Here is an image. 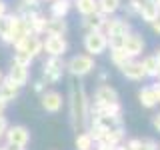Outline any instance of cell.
Masks as SVG:
<instances>
[{"label":"cell","instance_id":"cell-1","mask_svg":"<svg viewBox=\"0 0 160 150\" xmlns=\"http://www.w3.org/2000/svg\"><path fill=\"white\" fill-rule=\"evenodd\" d=\"M90 120V100L86 96L84 86H72L70 88V122L72 128L76 130H86Z\"/></svg>","mask_w":160,"mask_h":150},{"label":"cell","instance_id":"cell-2","mask_svg":"<svg viewBox=\"0 0 160 150\" xmlns=\"http://www.w3.org/2000/svg\"><path fill=\"white\" fill-rule=\"evenodd\" d=\"M128 32H132V26L126 18H116L114 14L108 16L106 26H104V34L108 38V48H122V42Z\"/></svg>","mask_w":160,"mask_h":150},{"label":"cell","instance_id":"cell-3","mask_svg":"<svg viewBox=\"0 0 160 150\" xmlns=\"http://www.w3.org/2000/svg\"><path fill=\"white\" fill-rule=\"evenodd\" d=\"M82 44L86 54H90V56H100L108 50V38L104 34V30H88L84 34Z\"/></svg>","mask_w":160,"mask_h":150},{"label":"cell","instance_id":"cell-4","mask_svg":"<svg viewBox=\"0 0 160 150\" xmlns=\"http://www.w3.org/2000/svg\"><path fill=\"white\" fill-rule=\"evenodd\" d=\"M94 68H96V62H94V56H90V54H76L66 62V70L74 78L88 76Z\"/></svg>","mask_w":160,"mask_h":150},{"label":"cell","instance_id":"cell-5","mask_svg":"<svg viewBox=\"0 0 160 150\" xmlns=\"http://www.w3.org/2000/svg\"><path fill=\"white\" fill-rule=\"evenodd\" d=\"M64 70H66V62L62 56H48V60L42 64V78L46 84H56L62 80Z\"/></svg>","mask_w":160,"mask_h":150},{"label":"cell","instance_id":"cell-6","mask_svg":"<svg viewBox=\"0 0 160 150\" xmlns=\"http://www.w3.org/2000/svg\"><path fill=\"white\" fill-rule=\"evenodd\" d=\"M40 104L42 108L50 114H58L60 110L64 108V96L58 92V90H44L40 94Z\"/></svg>","mask_w":160,"mask_h":150},{"label":"cell","instance_id":"cell-7","mask_svg":"<svg viewBox=\"0 0 160 150\" xmlns=\"http://www.w3.org/2000/svg\"><path fill=\"white\" fill-rule=\"evenodd\" d=\"M68 50V42L64 36H48L42 40V52H46L48 56H64Z\"/></svg>","mask_w":160,"mask_h":150},{"label":"cell","instance_id":"cell-8","mask_svg":"<svg viewBox=\"0 0 160 150\" xmlns=\"http://www.w3.org/2000/svg\"><path fill=\"white\" fill-rule=\"evenodd\" d=\"M4 138H6L8 144H16V146H28L30 142V130L26 126H22V124H16V126H8L6 134H4Z\"/></svg>","mask_w":160,"mask_h":150},{"label":"cell","instance_id":"cell-9","mask_svg":"<svg viewBox=\"0 0 160 150\" xmlns=\"http://www.w3.org/2000/svg\"><path fill=\"white\" fill-rule=\"evenodd\" d=\"M122 48H124V52H126L130 58H136V56H140V54L144 52L146 42H144V38L140 36V34L128 32L126 38H124V42H122Z\"/></svg>","mask_w":160,"mask_h":150},{"label":"cell","instance_id":"cell-10","mask_svg":"<svg viewBox=\"0 0 160 150\" xmlns=\"http://www.w3.org/2000/svg\"><path fill=\"white\" fill-rule=\"evenodd\" d=\"M118 98V90L114 86H110V84H100L96 88V92H94V98L90 100L92 104H96V106H104V104H110V102H116Z\"/></svg>","mask_w":160,"mask_h":150},{"label":"cell","instance_id":"cell-11","mask_svg":"<svg viewBox=\"0 0 160 150\" xmlns=\"http://www.w3.org/2000/svg\"><path fill=\"white\" fill-rule=\"evenodd\" d=\"M120 72H122L124 78L128 80H134V82H140L142 78H146V72H144V66L142 62L136 58H130L124 66H120Z\"/></svg>","mask_w":160,"mask_h":150},{"label":"cell","instance_id":"cell-12","mask_svg":"<svg viewBox=\"0 0 160 150\" xmlns=\"http://www.w3.org/2000/svg\"><path fill=\"white\" fill-rule=\"evenodd\" d=\"M14 48H20V50H26L28 54H32L34 58L42 52V38L36 36V34H28L20 40L18 44H14Z\"/></svg>","mask_w":160,"mask_h":150},{"label":"cell","instance_id":"cell-13","mask_svg":"<svg viewBox=\"0 0 160 150\" xmlns=\"http://www.w3.org/2000/svg\"><path fill=\"white\" fill-rule=\"evenodd\" d=\"M18 92H20L18 84H14L8 76H4L2 82H0V98H2L6 104L8 102H14V100L18 98Z\"/></svg>","mask_w":160,"mask_h":150},{"label":"cell","instance_id":"cell-14","mask_svg":"<svg viewBox=\"0 0 160 150\" xmlns=\"http://www.w3.org/2000/svg\"><path fill=\"white\" fill-rule=\"evenodd\" d=\"M8 78L12 80L14 84H18L20 88H22V86H26V84H28V80H30L28 66H22V64L12 62V66H10V72H8Z\"/></svg>","mask_w":160,"mask_h":150},{"label":"cell","instance_id":"cell-15","mask_svg":"<svg viewBox=\"0 0 160 150\" xmlns=\"http://www.w3.org/2000/svg\"><path fill=\"white\" fill-rule=\"evenodd\" d=\"M158 14H160V8H158V4L154 2V0H140V12H138V16L142 18L146 24H150L152 20H156Z\"/></svg>","mask_w":160,"mask_h":150},{"label":"cell","instance_id":"cell-16","mask_svg":"<svg viewBox=\"0 0 160 150\" xmlns=\"http://www.w3.org/2000/svg\"><path fill=\"white\" fill-rule=\"evenodd\" d=\"M106 20H108L106 14H102L100 10H96L94 14H88V16L82 18V26L86 28V32H88V30H104Z\"/></svg>","mask_w":160,"mask_h":150},{"label":"cell","instance_id":"cell-17","mask_svg":"<svg viewBox=\"0 0 160 150\" xmlns=\"http://www.w3.org/2000/svg\"><path fill=\"white\" fill-rule=\"evenodd\" d=\"M68 32V24L64 18H54L50 16L46 22V34L48 36H66Z\"/></svg>","mask_w":160,"mask_h":150},{"label":"cell","instance_id":"cell-18","mask_svg":"<svg viewBox=\"0 0 160 150\" xmlns=\"http://www.w3.org/2000/svg\"><path fill=\"white\" fill-rule=\"evenodd\" d=\"M12 22H14V12L12 14H4L0 16V40L4 44H10V38H12Z\"/></svg>","mask_w":160,"mask_h":150},{"label":"cell","instance_id":"cell-19","mask_svg":"<svg viewBox=\"0 0 160 150\" xmlns=\"http://www.w3.org/2000/svg\"><path fill=\"white\" fill-rule=\"evenodd\" d=\"M70 8H72V0H52V2H50V16L66 18Z\"/></svg>","mask_w":160,"mask_h":150},{"label":"cell","instance_id":"cell-20","mask_svg":"<svg viewBox=\"0 0 160 150\" xmlns=\"http://www.w3.org/2000/svg\"><path fill=\"white\" fill-rule=\"evenodd\" d=\"M138 100H140V104H142L144 108H154L158 104L152 86H142V88H140L138 90Z\"/></svg>","mask_w":160,"mask_h":150},{"label":"cell","instance_id":"cell-21","mask_svg":"<svg viewBox=\"0 0 160 150\" xmlns=\"http://www.w3.org/2000/svg\"><path fill=\"white\" fill-rule=\"evenodd\" d=\"M124 134H126V130H124V126L120 124V126H112L106 130V134H104V142L112 144V146H116V144H120L124 140Z\"/></svg>","mask_w":160,"mask_h":150},{"label":"cell","instance_id":"cell-22","mask_svg":"<svg viewBox=\"0 0 160 150\" xmlns=\"http://www.w3.org/2000/svg\"><path fill=\"white\" fill-rule=\"evenodd\" d=\"M142 66H144L146 76H150V78H156V76H158L160 62L156 60V56H154V54H150V56H144V58H142Z\"/></svg>","mask_w":160,"mask_h":150},{"label":"cell","instance_id":"cell-23","mask_svg":"<svg viewBox=\"0 0 160 150\" xmlns=\"http://www.w3.org/2000/svg\"><path fill=\"white\" fill-rule=\"evenodd\" d=\"M122 8V0H98V10L106 16H112Z\"/></svg>","mask_w":160,"mask_h":150},{"label":"cell","instance_id":"cell-24","mask_svg":"<svg viewBox=\"0 0 160 150\" xmlns=\"http://www.w3.org/2000/svg\"><path fill=\"white\" fill-rule=\"evenodd\" d=\"M74 6L82 16H88V14H94L98 10V0H74Z\"/></svg>","mask_w":160,"mask_h":150},{"label":"cell","instance_id":"cell-25","mask_svg":"<svg viewBox=\"0 0 160 150\" xmlns=\"http://www.w3.org/2000/svg\"><path fill=\"white\" fill-rule=\"evenodd\" d=\"M74 146H76V150H92L94 148V140L88 134V130H80V132L76 134Z\"/></svg>","mask_w":160,"mask_h":150},{"label":"cell","instance_id":"cell-26","mask_svg":"<svg viewBox=\"0 0 160 150\" xmlns=\"http://www.w3.org/2000/svg\"><path fill=\"white\" fill-rule=\"evenodd\" d=\"M110 60H112V64L116 68H120L130 60V56L124 52V48H110Z\"/></svg>","mask_w":160,"mask_h":150},{"label":"cell","instance_id":"cell-27","mask_svg":"<svg viewBox=\"0 0 160 150\" xmlns=\"http://www.w3.org/2000/svg\"><path fill=\"white\" fill-rule=\"evenodd\" d=\"M32 60H34V56H32V54H28L26 50L14 48V62H16V64H22V66H28L30 68Z\"/></svg>","mask_w":160,"mask_h":150},{"label":"cell","instance_id":"cell-28","mask_svg":"<svg viewBox=\"0 0 160 150\" xmlns=\"http://www.w3.org/2000/svg\"><path fill=\"white\" fill-rule=\"evenodd\" d=\"M138 12H140V0H128L126 8H124V14L128 18H134V16H138Z\"/></svg>","mask_w":160,"mask_h":150},{"label":"cell","instance_id":"cell-29","mask_svg":"<svg viewBox=\"0 0 160 150\" xmlns=\"http://www.w3.org/2000/svg\"><path fill=\"white\" fill-rule=\"evenodd\" d=\"M136 150H158V144L154 140H142L140 148H136Z\"/></svg>","mask_w":160,"mask_h":150},{"label":"cell","instance_id":"cell-30","mask_svg":"<svg viewBox=\"0 0 160 150\" xmlns=\"http://www.w3.org/2000/svg\"><path fill=\"white\" fill-rule=\"evenodd\" d=\"M8 126H10V124H8V120L4 118V114H0V140L4 138V134H6Z\"/></svg>","mask_w":160,"mask_h":150},{"label":"cell","instance_id":"cell-31","mask_svg":"<svg viewBox=\"0 0 160 150\" xmlns=\"http://www.w3.org/2000/svg\"><path fill=\"white\" fill-rule=\"evenodd\" d=\"M140 144H142V140H140V138H130L124 146H126V150H136V148H140Z\"/></svg>","mask_w":160,"mask_h":150},{"label":"cell","instance_id":"cell-32","mask_svg":"<svg viewBox=\"0 0 160 150\" xmlns=\"http://www.w3.org/2000/svg\"><path fill=\"white\" fill-rule=\"evenodd\" d=\"M44 90H46V82H44V80H38V82H34V92H36V94H42Z\"/></svg>","mask_w":160,"mask_h":150},{"label":"cell","instance_id":"cell-33","mask_svg":"<svg viewBox=\"0 0 160 150\" xmlns=\"http://www.w3.org/2000/svg\"><path fill=\"white\" fill-rule=\"evenodd\" d=\"M150 26H152V32L156 34V36H160V14H158L156 20H152V22H150Z\"/></svg>","mask_w":160,"mask_h":150},{"label":"cell","instance_id":"cell-34","mask_svg":"<svg viewBox=\"0 0 160 150\" xmlns=\"http://www.w3.org/2000/svg\"><path fill=\"white\" fill-rule=\"evenodd\" d=\"M96 150H114V146L104 142V140H100V142H96Z\"/></svg>","mask_w":160,"mask_h":150},{"label":"cell","instance_id":"cell-35","mask_svg":"<svg viewBox=\"0 0 160 150\" xmlns=\"http://www.w3.org/2000/svg\"><path fill=\"white\" fill-rule=\"evenodd\" d=\"M152 128L156 130V132H160V112H156L152 116Z\"/></svg>","mask_w":160,"mask_h":150},{"label":"cell","instance_id":"cell-36","mask_svg":"<svg viewBox=\"0 0 160 150\" xmlns=\"http://www.w3.org/2000/svg\"><path fill=\"white\" fill-rule=\"evenodd\" d=\"M2 150H26V148H24V146H16V144H4V146H2Z\"/></svg>","mask_w":160,"mask_h":150},{"label":"cell","instance_id":"cell-37","mask_svg":"<svg viewBox=\"0 0 160 150\" xmlns=\"http://www.w3.org/2000/svg\"><path fill=\"white\" fill-rule=\"evenodd\" d=\"M152 90H154V94H156V100L160 102V80H156V82L152 84Z\"/></svg>","mask_w":160,"mask_h":150},{"label":"cell","instance_id":"cell-38","mask_svg":"<svg viewBox=\"0 0 160 150\" xmlns=\"http://www.w3.org/2000/svg\"><path fill=\"white\" fill-rule=\"evenodd\" d=\"M20 2H22L24 6H28V8H34V6H38L40 0H20Z\"/></svg>","mask_w":160,"mask_h":150},{"label":"cell","instance_id":"cell-39","mask_svg":"<svg viewBox=\"0 0 160 150\" xmlns=\"http://www.w3.org/2000/svg\"><path fill=\"white\" fill-rule=\"evenodd\" d=\"M6 12H8V4L4 0H0V16H4Z\"/></svg>","mask_w":160,"mask_h":150},{"label":"cell","instance_id":"cell-40","mask_svg":"<svg viewBox=\"0 0 160 150\" xmlns=\"http://www.w3.org/2000/svg\"><path fill=\"white\" fill-rule=\"evenodd\" d=\"M4 110H6V102L0 98V114H4Z\"/></svg>","mask_w":160,"mask_h":150},{"label":"cell","instance_id":"cell-41","mask_svg":"<svg viewBox=\"0 0 160 150\" xmlns=\"http://www.w3.org/2000/svg\"><path fill=\"white\" fill-rule=\"evenodd\" d=\"M98 78H100V82H106V80H108V74H106V72H100Z\"/></svg>","mask_w":160,"mask_h":150},{"label":"cell","instance_id":"cell-42","mask_svg":"<svg viewBox=\"0 0 160 150\" xmlns=\"http://www.w3.org/2000/svg\"><path fill=\"white\" fill-rule=\"evenodd\" d=\"M154 56H156V60L160 62V48H156V52H154Z\"/></svg>","mask_w":160,"mask_h":150},{"label":"cell","instance_id":"cell-43","mask_svg":"<svg viewBox=\"0 0 160 150\" xmlns=\"http://www.w3.org/2000/svg\"><path fill=\"white\" fill-rule=\"evenodd\" d=\"M2 78H4V74H2V70H0V82H2Z\"/></svg>","mask_w":160,"mask_h":150},{"label":"cell","instance_id":"cell-44","mask_svg":"<svg viewBox=\"0 0 160 150\" xmlns=\"http://www.w3.org/2000/svg\"><path fill=\"white\" fill-rule=\"evenodd\" d=\"M154 2H156V4H158V8H160V0H154Z\"/></svg>","mask_w":160,"mask_h":150},{"label":"cell","instance_id":"cell-45","mask_svg":"<svg viewBox=\"0 0 160 150\" xmlns=\"http://www.w3.org/2000/svg\"><path fill=\"white\" fill-rule=\"evenodd\" d=\"M40 2H52V0H40Z\"/></svg>","mask_w":160,"mask_h":150},{"label":"cell","instance_id":"cell-46","mask_svg":"<svg viewBox=\"0 0 160 150\" xmlns=\"http://www.w3.org/2000/svg\"><path fill=\"white\" fill-rule=\"evenodd\" d=\"M0 150H2V146H0Z\"/></svg>","mask_w":160,"mask_h":150}]
</instances>
